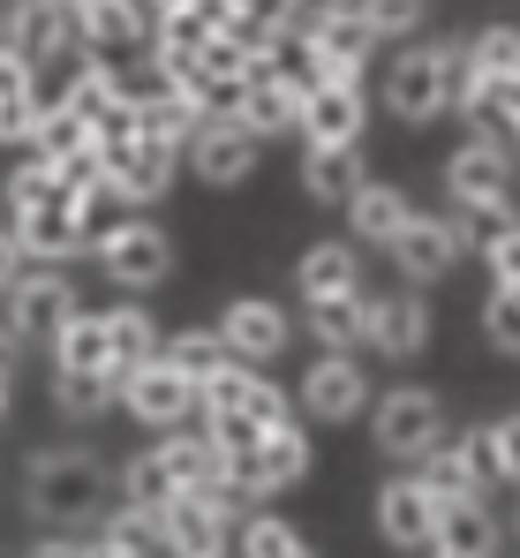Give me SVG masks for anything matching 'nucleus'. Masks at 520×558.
<instances>
[{
	"label": "nucleus",
	"mask_w": 520,
	"mask_h": 558,
	"mask_svg": "<svg viewBox=\"0 0 520 558\" xmlns=\"http://www.w3.org/2000/svg\"><path fill=\"white\" fill-rule=\"evenodd\" d=\"M69 204V189L53 167H38V159H23L15 174H8V211H61Z\"/></svg>",
	"instance_id": "nucleus-42"
},
{
	"label": "nucleus",
	"mask_w": 520,
	"mask_h": 558,
	"mask_svg": "<svg viewBox=\"0 0 520 558\" xmlns=\"http://www.w3.org/2000/svg\"><path fill=\"white\" fill-rule=\"evenodd\" d=\"M204 121H211V106L196 92H159V84L136 92V136L159 144V151H173V159H181V144H189Z\"/></svg>",
	"instance_id": "nucleus-23"
},
{
	"label": "nucleus",
	"mask_w": 520,
	"mask_h": 558,
	"mask_svg": "<svg viewBox=\"0 0 520 558\" xmlns=\"http://www.w3.org/2000/svg\"><path fill=\"white\" fill-rule=\"evenodd\" d=\"M0 310H8V332L23 340V348H53L84 310H76V287H69V272H31L15 279L8 294H0Z\"/></svg>",
	"instance_id": "nucleus-5"
},
{
	"label": "nucleus",
	"mask_w": 520,
	"mask_h": 558,
	"mask_svg": "<svg viewBox=\"0 0 520 558\" xmlns=\"http://www.w3.org/2000/svg\"><path fill=\"white\" fill-rule=\"evenodd\" d=\"M483 265H491V287H513V294H520V227L491 250V257H483Z\"/></svg>",
	"instance_id": "nucleus-46"
},
{
	"label": "nucleus",
	"mask_w": 520,
	"mask_h": 558,
	"mask_svg": "<svg viewBox=\"0 0 520 558\" xmlns=\"http://www.w3.org/2000/svg\"><path fill=\"white\" fill-rule=\"evenodd\" d=\"M385 257L400 265V279H408V287H431V279H445L460 257H468V250H460V234H452L437 211H415V219H408V234H400Z\"/></svg>",
	"instance_id": "nucleus-21"
},
{
	"label": "nucleus",
	"mask_w": 520,
	"mask_h": 558,
	"mask_svg": "<svg viewBox=\"0 0 520 558\" xmlns=\"http://www.w3.org/2000/svg\"><path fill=\"white\" fill-rule=\"evenodd\" d=\"M506 144H513V151H520V121H506Z\"/></svg>",
	"instance_id": "nucleus-52"
},
{
	"label": "nucleus",
	"mask_w": 520,
	"mask_h": 558,
	"mask_svg": "<svg viewBox=\"0 0 520 558\" xmlns=\"http://www.w3.org/2000/svg\"><path fill=\"white\" fill-rule=\"evenodd\" d=\"M8 234H15L23 265H38V272H69L76 257H90V242L76 234L69 204H61V211H15V219H8Z\"/></svg>",
	"instance_id": "nucleus-22"
},
{
	"label": "nucleus",
	"mask_w": 520,
	"mask_h": 558,
	"mask_svg": "<svg viewBox=\"0 0 520 558\" xmlns=\"http://www.w3.org/2000/svg\"><path fill=\"white\" fill-rule=\"evenodd\" d=\"M431 558H498V521H491V506H483V498L445 506V513H437Z\"/></svg>",
	"instance_id": "nucleus-29"
},
{
	"label": "nucleus",
	"mask_w": 520,
	"mask_h": 558,
	"mask_svg": "<svg viewBox=\"0 0 520 558\" xmlns=\"http://www.w3.org/2000/svg\"><path fill=\"white\" fill-rule=\"evenodd\" d=\"M302 325L325 355H362V294H340V302H302Z\"/></svg>",
	"instance_id": "nucleus-35"
},
{
	"label": "nucleus",
	"mask_w": 520,
	"mask_h": 558,
	"mask_svg": "<svg viewBox=\"0 0 520 558\" xmlns=\"http://www.w3.org/2000/svg\"><path fill=\"white\" fill-rule=\"evenodd\" d=\"M159 363H167L181 385H196V392H204V385H211L219 371H234V355H227V340H219L211 325H196V332H173L167 348H159Z\"/></svg>",
	"instance_id": "nucleus-31"
},
{
	"label": "nucleus",
	"mask_w": 520,
	"mask_h": 558,
	"mask_svg": "<svg viewBox=\"0 0 520 558\" xmlns=\"http://www.w3.org/2000/svg\"><path fill=\"white\" fill-rule=\"evenodd\" d=\"M113 490H121V506H136V513H167L173 498H181V483L167 475V461H159V446L129 453V461H121V475H113Z\"/></svg>",
	"instance_id": "nucleus-32"
},
{
	"label": "nucleus",
	"mask_w": 520,
	"mask_h": 558,
	"mask_svg": "<svg viewBox=\"0 0 520 558\" xmlns=\"http://www.w3.org/2000/svg\"><path fill=\"white\" fill-rule=\"evenodd\" d=\"M227 490L242 498V506H264V498H279V490H294L302 475H310V438H302V423H279V430H264L257 453L250 461H227Z\"/></svg>",
	"instance_id": "nucleus-6"
},
{
	"label": "nucleus",
	"mask_w": 520,
	"mask_h": 558,
	"mask_svg": "<svg viewBox=\"0 0 520 558\" xmlns=\"http://www.w3.org/2000/svg\"><path fill=\"white\" fill-rule=\"evenodd\" d=\"M98 272L113 279V287H129V294L167 287V272H173V234L159 227V219H129L121 234H106V242H98Z\"/></svg>",
	"instance_id": "nucleus-10"
},
{
	"label": "nucleus",
	"mask_w": 520,
	"mask_h": 558,
	"mask_svg": "<svg viewBox=\"0 0 520 558\" xmlns=\"http://www.w3.org/2000/svg\"><path fill=\"white\" fill-rule=\"evenodd\" d=\"M53 371H76V377H113V348H106V317H76L61 340H53Z\"/></svg>",
	"instance_id": "nucleus-36"
},
{
	"label": "nucleus",
	"mask_w": 520,
	"mask_h": 558,
	"mask_svg": "<svg viewBox=\"0 0 520 558\" xmlns=\"http://www.w3.org/2000/svg\"><path fill=\"white\" fill-rule=\"evenodd\" d=\"M23 279V250H15V234H0V294Z\"/></svg>",
	"instance_id": "nucleus-47"
},
{
	"label": "nucleus",
	"mask_w": 520,
	"mask_h": 558,
	"mask_svg": "<svg viewBox=\"0 0 520 558\" xmlns=\"http://www.w3.org/2000/svg\"><path fill=\"white\" fill-rule=\"evenodd\" d=\"M408 219H415V204H408V189H392V182H362L347 196V227L362 234V250H392L408 234Z\"/></svg>",
	"instance_id": "nucleus-24"
},
{
	"label": "nucleus",
	"mask_w": 520,
	"mask_h": 558,
	"mask_svg": "<svg viewBox=\"0 0 520 558\" xmlns=\"http://www.w3.org/2000/svg\"><path fill=\"white\" fill-rule=\"evenodd\" d=\"M385 106L408 121V129H431L460 106V46H400L392 69H385Z\"/></svg>",
	"instance_id": "nucleus-2"
},
{
	"label": "nucleus",
	"mask_w": 520,
	"mask_h": 558,
	"mask_svg": "<svg viewBox=\"0 0 520 558\" xmlns=\"http://www.w3.org/2000/svg\"><path fill=\"white\" fill-rule=\"evenodd\" d=\"M370 15V38H408V31H423V8H392V0H377V8H362Z\"/></svg>",
	"instance_id": "nucleus-45"
},
{
	"label": "nucleus",
	"mask_w": 520,
	"mask_h": 558,
	"mask_svg": "<svg viewBox=\"0 0 520 558\" xmlns=\"http://www.w3.org/2000/svg\"><path fill=\"white\" fill-rule=\"evenodd\" d=\"M31 159H38V167H53V174H69V167H84V159H98V151H90V129H84V121H69L61 106H46V113H38V129H31Z\"/></svg>",
	"instance_id": "nucleus-33"
},
{
	"label": "nucleus",
	"mask_w": 520,
	"mask_h": 558,
	"mask_svg": "<svg viewBox=\"0 0 520 558\" xmlns=\"http://www.w3.org/2000/svg\"><path fill=\"white\" fill-rule=\"evenodd\" d=\"M227 121H234L242 136H257V144L294 136V129H302V84H287V76H250V84L234 92V106H227Z\"/></svg>",
	"instance_id": "nucleus-20"
},
{
	"label": "nucleus",
	"mask_w": 520,
	"mask_h": 558,
	"mask_svg": "<svg viewBox=\"0 0 520 558\" xmlns=\"http://www.w3.org/2000/svg\"><path fill=\"white\" fill-rule=\"evenodd\" d=\"M294 294H302V302L362 294V250H354V242H317V250H302V265H294Z\"/></svg>",
	"instance_id": "nucleus-26"
},
{
	"label": "nucleus",
	"mask_w": 520,
	"mask_h": 558,
	"mask_svg": "<svg viewBox=\"0 0 520 558\" xmlns=\"http://www.w3.org/2000/svg\"><path fill=\"white\" fill-rule=\"evenodd\" d=\"M513 536H520V513H513Z\"/></svg>",
	"instance_id": "nucleus-53"
},
{
	"label": "nucleus",
	"mask_w": 520,
	"mask_h": 558,
	"mask_svg": "<svg viewBox=\"0 0 520 558\" xmlns=\"http://www.w3.org/2000/svg\"><path fill=\"white\" fill-rule=\"evenodd\" d=\"M377 536H385L400 558H423L437 544V506L423 498L415 475H392V483L377 490Z\"/></svg>",
	"instance_id": "nucleus-19"
},
{
	"label": "nucleus",
	"mask_w": 520,
	"mask_h": 558,
	"mask_svg": "<svg viewBox=\"0 0 520 558\" xmlns=\"http://www.w3.org/2000/svg\"><path fill=\"white\" fill-rule=\"evenodd\" d=\"M76 38H84V61H106V69H121V53H152V8H113V0H90L76 8Z\"/></svg>",
	"instance_id": "nucleus-15"
},
{
	"label": "nucleus",
	"mask_w": 520,
	"mask_h": 558,
	"mask_svg": "<svg viewBox=\"0 0 520 558\" xmlns=\"http://www.w3.org/2000/svg\"><path fill=\"white\" fill-rule=\"evenodd\" d=\"M196 415H234V423H250V430H279V423H294V392H279L264 371L234 363V371H219L196 392Z\"/></svg>",
	"instance_id": "nucleus-9"
},
{
	"label": "nucleus",
	"mask_w": 520,
	"mask_h": 558,
	"mask_svg": "<svg viewBox=\"0 0 520 558\" xmlns=\"http://www.w3.org/2000/svg\"><path fill=\"white\" fill-rule=\"evenodd\" d=\"M234 513H242V498L234 490H189V498H173L167 513V558H227L234 551Z\"/></svg>",
	"instance_id": "nucleus-8"
},
{
	"label": "nucleus",
	"mask_w": 520,
	"mask_h": 558,
	"mask_svg": "<svg viewBox=\"0 0 520 558\" xmlns=\"http://www.w3.org/2000/svg\"><path fill=\"white\" fill-rule=\"evenodd\" d=\"M362 348L385 355V363L423 355V348H431V302H423L415 287H385V294L362 287Z\"/></svg>",
	"instance_id": "nucleus-7"
},
{
	"label": "nucleus",
	"mask_w": 520,
	"mask_h": 558,
	"mask_svg": "<svg viewBox=\"0 0 520 558\" xmlns=\"http://www.w3.org/2000/svg\"><path fill=\"white\" fill-rule=\"evenodd\" d=\"M491 430V468H498V483H520V415H498V423H483Z\"/></svg>",
	"instance_id": "nucleus-44"
},
{
	"label": "nucleus",
	"mask_w": 520,
	"mask_h": 558,
	"mask_svg": "<svg viewBox=\"0 0 520 558\" xmlns=\"http://www.w3.org/2000/svg\"><path fill=\"white\" fill-rule=\"evenodd\" d=\"M211 332L227 340V355H234V363L264 371L271 355H287V340H294V317H287L279 302H264V294H234V302L219 310V325H211Z\"/></svg>",
	"instance_id": "nucleus-11"
},
{
	"label": "nucleus",
	"mask_w": 520,
	"mask_h": 558,
	"mask_svg": "<svg viewBox=\"0 0 520 558\" xmlns=\"http://www.w3.org/2000/svg\"><path fill=\"white\" fill-rule=\"evenodd\" d=\"M31 558H84V536H38Z\"/></svg>",
	"instance_id": "nucleus-48"
},
{
	"label": "nucleus",
	"mask_w": 520,
	"mask_h": 558,
	"mask_svg": "<svg viewBox=\"0 0 520 558\" xmlns=\"http://www.w3.org/2000/svg\"><path fill=\"white\" fill-rule=\"evenodd\" d=\"M234 544H242V558H317V544L294 521H279V513H250L234 529Z\"/></svg>",
	"instance_id": "nucleus-40"
},
{
	"label": "nucleus",
	"mask_w": 520,
	"mask_h": 558,
	"mask_svg": "<svg viewBox=\"0 0 520 558\" xmlns=\"http://www.w3.org/2000/svg\"><path fill=\"white\" fill-rule=\"evenodd\" d=\"M362 129H370V98L362 84H325V92H302V151H362Z\"/></svg>",
	"instance_id": "nucleus-13"
},
{
	"label": "nucleus",
	"mask_w": 520,
	"mask_h": 558,
	"mask_svg": "<svg viewBox=\"0 0 520 558\" xmlns=\"http://www.w3.org/2000/svg\"><path fill=\"white\" fill-rule=\"evenodd\" d=\"M121 98H129V76H121V69H106V61H76V69L61 76V92L46 98V106H61L69 121L98 129V121H106V113H113Z\"/></svg>",
	"instance_id": "nucleus-25"
},
{
	"label": "nucleus",
	"mask_w": 520,
	"mask_h": 558,
	"mask_svg": "<svg viewBox=\"0 0 520 558\" xmlns=\"http://www.w3.org/2000/svg\"><path fill=\"white\" fill-rule=\"evenodd\" d=\"M121 415L144 430H181L196 415V385H181L167 363H144V371L121 377Z\"/></svg>",
	"instance_id": "nucleus-17"
},
{
	"label": "nucleus",
	"mask_w": 520,
	"mask_h": 558,
	"mask_svg": "<svg viewBox=\"0 0 520 558\" xmlns=\"http://www.w3.org/2000/svg\"><path fill=\"white\" fill-rule=\"evenodd\" d=\"M445 227L460 234V250H483V257H491V250H498V242L520 227V204H513V196H491V204H452V211H445Z\"/></svg>",
	"instance_id": "nucleus-34"
},
{
	"label": "nucleus",
	"mask_w": 520,
	"mask_h": 558,
	"mask_svg": "<svg viewBox=\"0 0 520 558\" xmlns=\"http://www.w3.org/2000/svg\"><path fill=\"white\" fill-rule=\"evenodd\" d=\"M106 498H113V468L98 461L90 446H38V453L23 461V506H31V521L53 529V536L98 521Z\"/></svg>",
	"instance_id": "nucleus-1"
},
{
	"label": "nucleus",
	"mask_w": 520,
	"mask_h": 558,
	"mask_svg": "<svg viewBox=\"0 0 520 558\" xmlns=\"http://www.w3.org/2000/svg\"><path fill=\"white\" fill-rule=\"evenodd\" d=\"M257 151H264L257 136H242L234 121L211 113V121L189 136V174H196L204 189H242L250 174H257Z\"/></svg>",
	"instance_id": "nucleus-16"
},
{
	"label": "nucleus",
	"mask_w": 520,
	"mask_h": 558,
	"mask_svg": "<svg viewBox=\"0 0 520 558\" xmlns=\"http://www.w3.org/2000/svg\"><path fill=\"white\" fill-rule=\"evenodd\" d=\"M211 38V8H196V0H167V8H152V46L159 53H196Z\"/></svg>",
	"instance_id": "nucleus-39"
},
{
	"label": "nucleus",
	"mask_w": 520,
	"mask_h": 558,
	"mask_svg": "<svg viewBox=\"0 0 520 558\" xmlns=\"http://www.w3.org/2000/svg\"><path fill=\"white\" fill-rule=\"evenodd\" d=\"M0 46L23 53L31 69H53L61 46H84L76 38V8H53V0H31V8H8L0 15Z\"/></svg>",
	"instance_id": "nucleus-18"
},
{
	"label": "nucleus",
	"mask_w": 520,
	"mask_h": 558,
	"mask_svg": "<svg viewBox=\"0 0 520 558\" xmlns=\"http://www.w3.org/2000/svg\"><path fill=\"white\" fill-rule=\"evenodd\" d=\"M84 558H129V551H113L106 536H84Z\"/></svg>",
	"instance_id": "nucleus-50"
},
{
	"label": "nucleus",
	"mask_w": 520,
	"mask_h": 558,
	"mask_svg": "<svg viewBox=\"0 0 520 558\" xmlns=\"http://www.w3.org/2000/svg\"><path fill=\"white\" fill-rule=\"evenodd\" d=\"M173 167H181L173 151H159V144H144V136H136V151H129L121 167H106V182L121 189V204L144 219V211H152V204H159V196L173 189Z\"/></svg>",
	"instance_id": "nucleus-27"
},
{
	"label": "nucleus",
	"mask_w": 520,
	"mask_h": 558,
	"mask_svg": "<svg viewBox=\"0 0 520 558\" xmlns=\"http://www.w3.org/2000/svg\"><path fill=\"white\" fill-rule=\"evenodd\" d=\"M483 340H491L498 355H520V294L513 287H491V294H483Z\"/></svg>",
	"instance_id": "nucleus-43"
},
{
	"label": "nucleus",
	"mask_w": 520,
	"mask_h": 558,
	"mask_svg": "<svg viewBox=\"0 0 520 558\" xmlns=\"http://www.w3.org/2000/svg\"><path fill=\"white\" fill-rule=\"evenodd\" d=\"M106 317V348H113V377L144 371V363H159V325H152V310L144 302H113V310H98Z\"/></svg>",
	"instance_id": "nucleus-28"
},
{
	"label": "nucleus",
	"mask_w": 520,
	"mask_h": 558,
	"mask_svg": "<svg viewBox=\"0 0 520 558\" xmlns=\"http://www.w3.org/2000/svg\"><path fill=\"white\" fill-rule=\"evenodd\" d=\"M370 53H377V38H370V15H362V8H317L310 61H302V92L362 84V61H370Z\"/></svg>",
	"instance_id": "nucleus-4"
},
{
	"label": "nucleus",
	"mask_w": 520,
	"mask_h": 558,
	"mask_svg": "<svg viewBox=\"0 0 520 558\" xmlns=\"http://www.w3.org/2000/svg\"><path fill=\"white\" fill-rule=\"evenodd\" d=\"M46 392H53V408H61V415H76V423H98V415H113V408H121V377L53 371V377H46Z\"/></svg>",
	"instance_id": "nucleus-38"
},
{
	"label": "nucleus",
	"mask_w": 520,
	"mask_h": 558,
	"mask_svg": "<svg viewBox=\"0 0 520 558\" xmlns=\"http://www.w3.org/2000/svg\"><path fill=\"white\" fill-rule=\"evenodd\" d=\"M370 438H377L385 461H423V453L445 446V400H437L431 385H392V392H377V400H370Z\"/></svg>",
	"instance_id": "nucleus-3"
},
{
	"label": "nucleus",
	"mask_w": 520,
	"mask_h": 558,
	"mask_svg": "<svg viewBox=\"0 0 520 558\" xmlns=\"http://www.w3.org/2000/svg\"><path fill=\"white\" fill-rule=\"evenodd\" d=\"M8 408H15V392H8V371H0V423H8Z\"/></svg>",
	"instance_id": "nucleus-51"
},
{
	"label": "nucleus",
	"mask_w": 520,
	"mask_h": 558,
	"mask_svg": "<svg viewBox=\"0 0 520 558\" xmlns=\"http://www.w3.org/2000/svg\"><path fill=\"white\" fill-rule=\"evenodd\" d=\"M15 348H23V340H15V332H8V317H0V371L15 363Z\"/></svg>",
	"instance_id": "nucleus-49"
},
{
	"label": "nucleus",
	"mask_w": 520,
	"mask_h": 558,
	"mask_svg": "<svg viewBox=\"0 0 520 558\" xmlns=\"http://www.w3.org/2000/svg\"><path fill=\"white\" fill-rule=\"evenodd\" d=\"M370 371H362V355H317L310 371H302V408L317 415V423H354V415H370Z\"/></svg>",
	"instance_id": "nucleus-14"
},
{
	"label": "nucleus",
	"mask_w": 520,
	"mask_h": 558,
	"mask_svg": "<svg viewBox=\"0 0 520 558\" xmlns=\"http://www.w3.org/2000/svg\"><path fill=\"white\" fill-rule=\"evenodd\" d=\"M415 483H423V498H431L437 513H445V506H468V498H483V475L468 468L460 438H445L437 453H423V461H415Z\"/></svg>",
	"instance_id": "nucleus-30"
},
{
	"label": "nucleus",
	"mask_w": 520,
	"mask_h": 558,
	"mask_svg": "<svg viewBox=\"0 0 520 558\" xmlns=\"http://www.w3.org/2000/svg\"><path fill=\"white\" fill-rule=\"evenodd\" d=\"M354 159H362V151H302V196L347 211V196L362 189V167H354Z\"/></svg>",
	"instance_id": "nucleus-37"
},
{
	"label": "nucleus",
	"mask_w": 520,
	"mask_h": 558,
	"mask_svg": "<svg viewBox=\"0 0 520 558\" xmlns=\"http://www.w3.org/2000/svg\"><path fill=\"white\" fill-rule=\"evenodd\" d=\"M445 196L452 204H491V196H513V144L498 129H475L452 159H445Z\"/></svg>",
	"instance_id": "nucleus-12"
},
{
	"label": "nucleus",
	"mask_w": 520,
	"mask_h": 558,
	"mask_svg": "<svg viewBox=\"0 0 520 558\" xmlns=\"http://www.w3.org/2000/svg\"><path fill=\"white\" fill-rule=\"evenodd\" d=\"M98 536H106L113 551H129V558H167V521H159V513H136V506H113Z\"/></svg>",
	"instance_id": "nucleus-41"
}]
</instances>
